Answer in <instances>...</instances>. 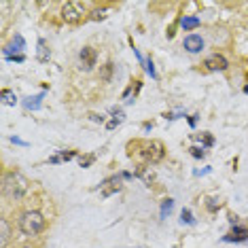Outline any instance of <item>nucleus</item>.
<instances>
[{
  "label": "nucleus",
  "instance_id": "obj_16",
  "mask_svg": "<svg viewBox=\"0 0 248 248\" xmlns=\"http://www.w3.org/2000/svg\"><path fill=\"white\" fill-rule=\"evenodd\" d=\"M206 208H208L210 212H217L218 208H221V202H218L217 197H210V200H208V204H206Z\"/></svg>",
  "mask_w": 248,
  "mask_h": 248
},
{
  "label": "nucleus",
  "instance_id": "obj_14",
  "mask_svg": "<svg viewBox=\"0 0 248 248\" xmlns=\"http://www.w3.org/2000/svg\"><path fill=\"white\" fill-rule=\"evenodd\" d=\"M115 119H112V121H108V123H106V127H108V129H115L117 125H119V123L123 121V112L121 110H115Z\"/></svg>",
  "mask_w": 248,
  "mask_h": 248
},
{
  "label": "nucleus",
  "instance_id": "obj_12",
  "mask_svg": "<svg viewBox=\"0 0 248 248\" xmlns=\"http://www.w3.org/2000/svg\"><path fill=\"white\" fill-rule=\"evenodd\" d=\"M136 174L144 180V183H149V185H151V180L155 178V174L151 172V168H138V172H136Z\"/></svg>",
  "mask_w": 248,
  "mask_h": 248
},
{
  "label": "nucleus",
  "instance_id": "obj_17",
  "mask_svg": "<svg viewBox=\"0 0 248 248\" xmlns=\"http://www.w3.org/2000/svg\"><path fill=\"white\" fill-rule=\"evenodd\" d=\"M0 227H2V248L4 246H7V242H9V225H7V221H2V223H0Z\"/></svg>",
  "mask_w": 248,
  "mask_h": 248
},
{
  "label": "nucleus",
  "instance_id": "obj_22",
  "mask_svg": "<svg viewBox=\"0 0 248 248\" xmlns=\"http://www.w3.org/2000/svg\"><path fill=\"white\" fill-rule=\"evenodd\" d=\"M13 47H17V51H19V49H24V38H21V36H15V38H13V45H11V49H13Z\"/></svg>",
  "mask_w": 248,
  "mask_h": 248
},
{
  "label": "nucleus",
  "instance_id": "obj_5",
  "mask_svg": "<svg viewBox=\"0 0 248 248\" xmlns=\"http://www.w3.org/2000/svg\"><path fill=\"white\" fill-rule=\"evenodd\" d=\"M78 58H81L83 70H92L95 66V62H98V53H95V49H92V47H83L81 53H78Z\"/></svg>",
  "mask_w": 248,
  "mask_h": 248
},
{
  "label": "nucleus",
  "instance_id": "obj_4",
  "mask_svg": "<svg viewBox=\"0 0 248 248\" xmlns=\"http://www.w3.org/2000/svg\"><path fill=\"white\" fill-rule=\"evenodd\" d=\"M83 17V7L78 2H66L62 7V19L68 21V24H78Z\"/></svg>",
  "mask_w": 248,
  "mask_h": 248
},
{
  "label": "nucleus",
  "instance_id": "obj_2",
  "mask_svg": "<svg viewBox=\"0 0 248 248\" xmlns=\"http://www.w3.org/2000/svg\"><path fill=\"white\" fill-rule=\"evenodd\" d=\"M19 229H21V233H26V235H38L45 229L43 214L41 212H34V210L24 212L19 217Z\"/></svg>",
  "mask_w": 248,
  "mask_h": 248
},
{
  "label": "nucleus",
  "instance_id": "obj_19",
  "mask_svg": "<svg viewBox=\"0 0 248 248\" xmlns=\"http://www.w3.org/2000/svg\"><path fill=\"white\" fill-rule=\"evenodd\" d=\"M110 75H112V64H106L104 68H102V81L108 83L110 81Z\"/></svg>",
  "mask_w": 248,
  "mask_h": 248
},
{
  "label": "nucleus",
  "instance_id": "obj_9",
  "mask_svg": "<svg viewBox=\"0 0 248 248\" xmlns=\"http://www.w3.org/2000/svg\"><path fill=\"white\" fill-rule=\"evenodd\" d=\"M244 240H248V229H242V227L231 229V233L225 235V242H244Z\"/></svg>",
  "mask_w": 248,
  "mask_h": 248
},
{
  "label": "nucleus",
  "instance_id": "obj_11",
  "mask_svg": "<svg viewBox=\"0 0 248 248\" xmlns=\"http://www.w3.org/2000/svg\"><path fill=\"white\" fill-rule=\"evenodd\" d=\"M202 21L200 17H183L180 19V26H183V30H193V28H197Z\"/></svg>",
  "mask_w": 248,
  "mask_h": 248
},
{
  "label": "nucleus",
  "instance_id": "obj_26",
  "mask_svg": "<svg viewBox=\"0 0 248 248\" xmlns=\"http://www.w3.org/2000/svg\"><path fill=\"white\" fill-rule=\"evenodd\" d=\"M104 17V11H93V19H102Z\"/></svg>",
  "mask_w": 248,
  "mask_h": 248
},
{
  "label": "nucleus",
  "instance_id": "obj_6",
  "mask_svg": "<svg viewBox=\"0 0 248 248\" xmlns=\"http://www.w3.org/2000/svg\"><path fill=\"white\" fill-rule=\"evenodd\" d=\"M204 66L208 70H212V72H217V70H227L229 68V64H227V60L223 58V55H218V53H212V55H208L206 62H204Z\"/></svg>",
  "mask_w": 248,
  "mask_h": 248
},
{
  "label": "nucleus",
  "instance_id": "obj_27",
  "mask_svg": "<svg viewBox=\"0 0 248 248\" xmlns=\"http://www.w3.org/2000/svg\"><path fill=\"white\" fill-rule=\"evenodd\" d=\"M195 121H197V115H193V117H189V125H195Z\"/></svg>",
  "mask_w": 248,
  "mask_h": 248
},
{
  "label": "nucleus",
  "instance_id": "obj_28",
  "mask_svg": "<svg viewBox=\"0 0 248 248\" xmlns=\"http://www.w3.org/2000/svg\"><path fill=\"white\" fill-rule=\"evenodd\" d=\"M244 93H246V95H248V85H246V87H244Z\"/></svg>",
  "mask_w": 248,
  "mask_h": 248
},
{
  "label": "nucleus",
  "instance_id": "obj_29",
  "mask_svg": "<svg viewBox=\"0 0 248 248\" xmlns=\"http://www.w3.org/2000/svg\"><path fill=\"white\" fill-rule=\"evenodd\" d=\"M26 248H30V246H26Z\"/></svg>",
  "mask_w": 248,
  "mask_h": 248
},
{
  "label": "nucleus",
  "instance_id": "obj_25",
  "mask_svg": "<svg viewBox=\"0 0 248 248\" xmlns=\"http://www.w3.org/2000/svg\"><path fill=\"white\" fill-rule=\"evenodd\" d=\"M11 62H24V55H11V58H7Z\"/></svg>",
  "mask_w": 248,
  "mask_h": 248
},
{
  "label": "nucleus",
  "instance_id": "obj_18",
  "mask_svg": "<svg viewBox=\"0 0 248 248\" xmlns=\"http://www.w3.org/2000/svg\"><path fill=\"white\" fill-rule=\"evenodd\" d=\"M189 153L193 155L195 159H204V155H206V153H204V149H200V146H191Z\"/></svg>",
  "mask_w": 248,
  "mask_h": 248
},
{
  "label": "nucleus",
  "instance_id": "obj_23",
  "mask_svg": "<svg viewBox=\"0 0 248 248\" xmlns=\"http://www.w3.org/2000/svg\"><path fill=\"white\" fill-rule=\"evenodd\" d=\"M146 72H149L151 77H155V68H153V62H151V60L146 62Z\"/></svg>",
  "mask_w": 248,
  "mask_h": 248
},
{
  "label": "nucleus",
  "instance_id": "obj_10",
  "mask_svg": "<svg viewBox=\"0 0 248 248\" xmlns=\"http://www.w3.org/2000/svg\"><path fill=\"white\" fill-rule=\"evenodd\" d=\"M36 58L41 60V62H49V58H51V51H49V49H47V43H45L43 38H41V41H38V51H36Z\"/></svg>",
  "mask_w": 248,
  "mask_h": 248
},
{
  "label": "nucleus",
  "instance_id": "obj_15",
  "mask_svg": "<svg viewBox=\"0 0 248 248\" xmlns=\"http://www.w3.org/2000/svg\"><path fill=\"white\" fill-rule=\"evenodd\" d=\"M180 221H183V223H187V225L195 223V218H193V214H191V210H189V208H185V210L180 212Z\"/></svg>",
  "mask_w": 248,
  "mask_h": 248
},
{
  "label": "nucleus",
  "instance_id": "obj_13",
  "mask_svg": "<svg viewBox=\"0 0 248 248\" xmlns=\"http://www.w3.org/2000/svg\"><path fill=\"white\" fill-rule=\"evenodd\" d=\"M2 102L9 104V106H13L15 102H17V95L11 92V89H2Z\"/></svg>",
  "mask_w": 248,
  "mask_h": 248
},
{
  "label": "nucleus",
  "instance_id": "obj_21",
  "mask_svg": "<svg viewBox=\"0 0 248 248\" xmlns=\"http://www.w3.org/2000/svg\"><path fill=\"white\" fill-rule=\"evenodd\" d=\"M172 206H174L172 200H166V202H163V206H161V214H163V217H166V212L172 210Z\"/></svg>",
  "mask_w": 248,
  "mask_h": 248
},
{
  "label": "nucleus",
  "instance_id": "obj_7",
  "mask_svg": "<svg viewBox=\"0 0 248 248\" xmlns=\"http://www.w3.org/2000/svg\"><path fill=\"white\" fill-rule=\"evenodd\" d=\"M102 195L104 197H108V195H112V193H117V191L121 189V176H110V178H106L102 185Z\"/></svg>",
  "mask_w": 248,
  "mask_h": 248
},
{
  "label": "nucleus",
  "instance_id": "obj_20",
  "mask_svg": "<svg viewBox=\"0 0 248 248\" xmlns=\"http://www.w3.org/2000/svg\"><path fill=\"white\" fill-rule=\"evenodd\" d=\"M93 161H95V155H87V157H81V159H78V163H81V168H89Z\"/></svg>",
  "mask_w": 248,
  "mask_h": 248
},
{
  "label": "nucleus",
  "instance_id": "obj_24",
  "mask_svg": "<svg viewBox=\"0 0 248 248\" xmlns=\"http://www.w3.org/2000/svg\"><path fill=\"white\" fill-rule=\"evenodd\" d=\"M72 157H75V153H72V151H70V153H62V159H64V161H70Z\"/></svg>",
  "mask_w": 248,
  "mask_h": 248
},
{
  "label": "nucleus",
  "instance_id": "obj_3",
  "mask_svg": "<svg viewBox=\"0 0 248 248\" xmlns=\"http://www.w3.org/2000/svg\"><path fill=\"white\" fill-rule=\"evenodd\" d=\"M163 155H166V151H163V144L159 142V140H151V142L144 146V151H142V157H144V159L149 161V163L161 161Z\"/></svg>",
  "mask_w": 248,
  "mask_h": 248
},
{
  "label": "nucleus",
  "instance_id": "obj_1",
  "mask_svg": "<svg viewBox=\"0 0 248 248\" xmlns=\"http://www.w3.org/2000/svg\"><path fill=\"white\" fill-rule=\"evenodd\" d=\"M2 191L11 200H21L28 193V180L19 172H9L2 180Z\"/></svg>",
  "mask_w": 248,
  "mask_h": 248
},
{
  "label": "nucleus",
  "instance_id": "obj_8",
  "mask_svg": "<svg viewBox=\"0 0 248 248\" xmlns=\"http://www.w3.org/2000/svg\"><path fill=\"white\" fill-rule=\"evenodd\" d=\"M185 49H187L189 53H200L202 49H204V38L200 34H189L185 38Z\"/></svg>",
  "mask_w": 248,
  "mask_h": 248
}]
</instances>
